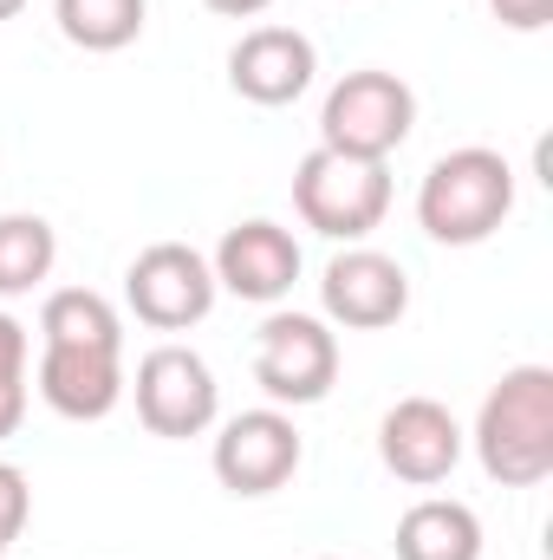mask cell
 Segmentation results:
<instances>
[{"mask_svg":"<svg viewBox=\"0 0 553 560\" xmlns=\"http://www.w3.org/2000/svg\"><path fill=\"white\" fill-rule=\"evenodd\" d=\"M515 215V163L489 143L443 150L416 183V229L443 248H475Z\"/></svg>","mask_w":553,"mask_h":560,"instance_id":"1","label":"cell"},{"mask_svg":"<svg viewBox=\"0 0 553 560\" xmlns=\"http://www.w3.org/2000/svg\"><path fill=\"white\" fill-rule=\"evenodd\" d=\"M475 463L502 489H541L553 476V372L515 365L475 411Z\"/></svg>","mask_w":553,"mask_h":560,"instance_id":"2","label":"cell"},{"mask_svg":"<svg viewBox=\"0 0 553 560\" xmlns=\"http://www.w3.org/2000/svg\"><path fill=\"white\" fill-rule=\"evenodd\" d=\"M293 209L313 235L326 242H365L372 229H385L391 215V170L365 163V156H339L326 143H313L293 170Z\"/></svg>","mask_w":553,"mask_h":560,"instance_id":"3","label":"cell"},{"mask_svg":"<svg viewBox=\"0 0 553 560\" xmlns=\"http://www.w3.org/2000/svg\"><path fill=\"white\" fill-rule=\"evenodd\" d=\"M411 131H416V92L398 72H378V66L345 72L319 105V143L339 150V156L391 163V150H404Z\"/></svg>","mask_w":553,"mask_h":560,"instance_id":"4","label":"cell"},{"mask_svg":"<svg viewBox=\"0 0 553 560\" xmlns=\"http://www.w3.org/2000/svg\"><path fill=\"white\" fill-rule=\"evenodd\" d=\"M255 385L280 411L332 398V385H339V332L319 313H268L261 332H255Z\"/></svg>","mask_w":553,"mask_h":560,"instance_id":"5","label":"cell"},{"mask_svg":"<svg viewBox=\"0 0 553 560\" xmlns=\"http://www.w3.org/2000/svg\"><path fill=\"white\" fill-rule=\"evenodd\" d=\"M125 392L138 398L143 430L150 436H169V443L202 436V430H215V418H222V385H215L209 359L189 352V346H150L138 359V378Z\"/></svg>","mask_w":553,"mask_h":560,"instance_id":"6","label":"cell"},{"mask_svg":"<svg viewBox=\"0 0 553 560\" xmlns=\"http://www.w3.org/2000/svg\"><path fill=\"white\" fill-rule=\"evenodd\" d=\"M215 268L189 242H150L138 261L125 268V306L138 313L150 332H189L215 313Z\"/></svg>","mask_w":553,"mask_h":560,"instance_id":"7","label":"cell"},{"mask_svg":"<svg viewBox=\"0 0 553 560\" xmlns=\"http://www.w3.org/2000/svg\"><path fill=\"white\" fill-rule=\"evenodd\" d=\"M215 482L242 502H261V495H280L299 463H306V443H299V423L286 418L280 405H261V411H242L215 430Z\"/></svg>","mask_w":553,"mask_h":560,"instance_id":"8","label":"cell"},{"mask_svg":"<svg viewBox=\"0 0 553 560\" xmlns=\"http://www.w3.org/2000/svg\"><path fill=\"white\" fill-rule=\"evenodd\" d=\"M319 306H326V319L345 326V332H385V326H398V319L411 313V275H404L398 255L352 242L345 255L326 261V275H319Z\"/></svg>","mask_w":553,"mask_h":560,"instance_id":"9","label":"cell"},{"mask_svg":"<svg viewBox=\"0 0 553 560\" xmlns=\"http://www.w3.org/2000/svg\"><path fill=\"white\" fill-rule=\"evenodd\" d=\"M462 450H469L462 423H456L449 405H436V398H398V405L385 411V423H378V456H385V469H391L398 482H411V489L449 482L456 463H462Z\"/></svg>","mask_w":553,"mask_h":560,"instance_id":"10","label":"cell"},{"mask_svg":"<svg viewBox=\"0 0 553 560\" xmlns=\"http://www.w3.org/2000/svg\"><path fill=\"white\" fill-rule=\"evenodd\" d=\"M313 79H319V46H313L299 26H248V33L235 39V52H228V85H235V98L268 105V112L306 98Z\"/></svg>","mask_w":553,"mask_h":560,"instance_id":"11","label":"cell"},{"mask_svg":"<svg viewBox=\"0 0 553 560\" xmlns=\"http://www.w3.org/2000/svg\"><path fill=\"white\" fill-rule=\"evenodd\" d=\"M209 268H215V287L222 293H235L248 306H280L293 293V280H299V242H293V229L255 215V222H235L215 242Z\"/></svg>","mask_w":553,"mask_h":560,"instance_id":"12","label":"cell"},{"mask_svg":"<svg viewBox=\"0 0 553 560\" xmlns=\"http://www.w3.org/2000/svg\"><path fill=\"white\" fill-rule=\"evenodd\" d=\"M39 398L72 423H98L125 405V352H98V346H39V372H33Z\"/></svg>","mask_w":553,"mask_h":560,"instance_id":"13","label":"cell"},{"mask_svg":"<svg viewBox=\"0 0 553 560\" xmlns=\"http://www.w3.org/2000/svg\"><path fill=\"white\" fill-rule=\"evenodd\" d=\"M398 560H482V515L456 495H423L398 515Z\"/></svg>","mask_w":553,"mask_h":560,"instance_id":"14","label":"cell"},{"mask_svg":"<svg viewBox=\"0 0 553 560\" xmlns=\"http://www.w3.org/2000/svg\"><path fill=\"white\" fill-rule=\"evenodd\" d=\"M39 346H98V352H125V319L105 293L92 287H59L39 306Z\"/></svg>","mask_w":553,"mask_h":560,"instance_id":"15","label":"cell"},{"mask_svg":"<svg viewBox=\"0 0 553 560\" xmlns=\"http://www.w3.org/2000/svg\"><path fill=\"white\" fill-rule=\"evenodd\" d=\"M143 13L150 0H52L59 33L79 52H125L143 39Z\"/></svg>","mask_w":553,"mask_h":560,"instance_id":"16","label":"cell"},{"mask_svg":"<svg viewBox=\"0 0 553 560\" xmlns=\"http://www.w3.org/2000/svg\"><path fill=\"white\" fill-rule=\"evenodd\" d=\"M59 261V235L46 215H0V300L33 293Z\"/></svg>","mask_w":553,"mask_h":560,"instance_id":"17","label":"cell"},{"mask_svg":"<svg viewBox=\"0 0 553 560\" xmlns=\"http://www.w3.org/2000/svg\"><path fill=\"white\" fill-rule=\"evenodd\" d=\"M489 13L502 26H515V33H541L553 20V0H489Z\"/></svg>","mask_w":553,"mask_h":560,"instance_id":"18","label":"cell"},{"mask_svg":"<svg viewBox=\"0 0 553 560\" xmlns=\"http://www.w3.org/2000/svg\"><path fill=\"white\" fill-rule=\"evenodd\" d=\"M26 423V372H0V443Z\"/></svg>","mask_w":553,"mask_h":560,"instance_id":"19","label":"cell"},{"mask_svg":"<svg viewBox=\"0 0 553 560\" xmlns=\"http://www.w3.org/2000/svg\"><path fill=\"white\" fill-rule=\"evenodd\" d=\"M26 359H33L26 326H20L13 313H0V372H26Z\"/></svg>","mask_w":553,"mask_h":560,"instance_id":"20","label":"cell"},{"mask_svg":"<svg viewBox=\"0 0 553 560\" xmlns=\"http://www.w3.org/2000/svg\"><path fill=\"white\" fill-rule=\"evenodd\" d=\"M209 13H222V20H255V13H268L274 0H202Z\"/></svg>","mask_w":553,"mask_h":560,"instance_id":"21","label":"cell"},{"mask_svg":"<svg viewBox=\"0 0 553 560\" xmlns=\"http://www.w3.org/2000/svg\"><path fill=\"white\" fill-rule=\"evenodd\" d=\"M13 13H26V0H0V20H13Z\"/></svg>","mask_w":553,"mask_h":560,"instance_id":"22","label":"cell"},{"mask_svg":"<svg viewBox=\"0 0 553 560\" xmlns=\"http://www.w3.org/2000/svg\"><path fill=\"white\" fill-rule=\"evenodd\" d=\"M7 548H13V535H7V528H0V560H7Z\"/></svg>","mask_w":553,"mask_h":560,"instance_id":"23","label":"cell"},{"mask_svg":"<svg viewBox=\"0 0 553 560\" xmlns=\"http://www.w3.org/2000/svg\"><path fill=\"white\" fill-rule=\"evenodd\" d=\"M319 560H345V555H319Z\"/></svg>","mask_w":553,"mask_h":560,"instance_id":"24","label":"cell"}]
</instances>
